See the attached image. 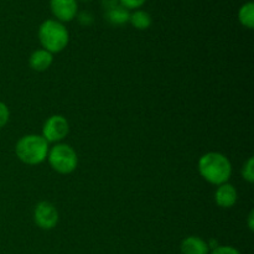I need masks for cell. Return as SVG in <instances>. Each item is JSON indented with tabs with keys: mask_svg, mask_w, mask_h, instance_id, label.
Wrapping results in <instances>:
<instances>
[{
	"mask_svg": "<svg viewBox=\"0 0 254 254\" xmlns=\"http://www.w3.org/2000/svg\"><path fill=\"white\" fill-rule=\"evenodd\" d=\"M198 171L206 181L220 186L231 178L232 166L223 154L207 153L198 161Z\"/></svg>",
	"mask_w": 254,
	"mask_h": 254,
	"instance_id": "obj_1",
	"label": "cell"
},
{
	"mask_svg": "<svg viewBox=\"0 0 254 254\" xmlns=\"http://www.w3.org/2000/svg\"><path fill=\"white\" fill-rule=\"evenodd\" d=\"M39 40L44 50L51 54H57L67 46L69 35L62 22L55 19H49L40 25Z\"/></svg>",
	"mask_w": 254,
	"mask_h": 254,
	"instance_id": "obj_2",
	"label": "cell"
},
{
	"mask_svg": "<svg viewBox=\"0 0 254 254\" xmlns=\"http://www.w3.org/2000/svg\"><path fill=\"white\" fill-rule=\"evenodd\" d=\"M15 151L22 163L27 165H37L47 158L49 143L42 135H25L17 141Z\"/></svg>",
	"mask_w": 254,
	"mask_h": 254,
	"instance_id": "obj_3",
	"label": "cell"
},
{
	"mask_svg": "<svg viewBox=\"0 0 254 254\" xmlns=\"http://www.w3.org/2000/svg\"><path fill=\"white\" fill-rule=\"evenodd\" d=\"M49 163L55 171L60 174H69L77 168L78 158L73 149L67 144H57L47 154Z\"/></svg>",
	"mask_w": 254,
	"mask_h": 254,
	"instance_id": "obj_4",
	"label": "cell"
},
{
	"mask_svg": "<svg viewBox=\"0 0 254 254\" xmlns=\"http://www.w3.org/2000/svg\"><path fill=\"white\" fill-rule=\"evenodd\" d=\"M68 122L62 116H52L45 123L42 129V136L47 143H57L66 138L68 134Z\"/></svg>",
	"mask_w": 254,
	"mask_h": 254,
	"instance_id": "obj_5",
	"label": "cell"
},
{
	"mask_svg": "<svg viewBox=\"0 0 254 254\" xmlns=\"http://www.w3.org/2000/svg\"><path fill=\"white\" fill-rule=\"evenodd\" d=\"M34 220L42 230H51L59 222V212L51 202L42 201L35 207Z\"/></svg>",
	"mask_w": 254,
	"mask_h": 254,
	"instance_id": "obj_6",
	"label": "cell"
},
{
	"mask_svg": "<svg viewBox=\"0 0 254 254\" xmlns=\"http://www.w3.org/2000/svg\"><path fill=\"white\" fill-rule=\"evenodd\" d=\"M50 9L60 22L72 21L78 14V2L77 0H50Z\"/></svg>",
	"mask_w": 254,
	"mask_h": 254,
	"instance_id": "obj_7",
	"label": "cell"
},
{
	"mask_svg": "<svg viewBox=\"0 0 254 254\" xmlns=\"http://www.w3.org/2000/svg\"><path fill=\"white\" fill-rule=\"evenodd\" d=\"M215 200L220 207L230 208L237 202V190L230 184H222L218 186L215 193Z\"/></svg>",
	"mask_w": 254,
	"mask_h": 254,
	"instance_id": "obj_8",
	"label": "cell"
},
{
	"mask_svg": "<svg viewBox=\"0 0 254 254\" xmlns=\"http://www.w3.org/2000/svg\"><path fill=\"white\" fill-rule=\"evenodd\" d=\"M30 67L34 71H46L52 64V54L46 50H36L31 54L29 59Z\"/></svg>",
	"mask_w": 254,
	"mask_h": 254,
	"instance_id": "obj_9",
	"label": "cell"
},
{
	"mask_svg": "<svg viewBox=\"0 0 254 254\" xmlns=\"http://www.w3.org/2000/svg\"><path fill=\"white\" fill-rule=\"evenodd\" d=\"M208 250L210 247L205 241L193 236L185 238L181 243L183 254H208Z\"/></svg>",
	"mask_w": 254,
	"mask_h": 254,
	"instance_id": "obj_10",
	"label": "cell"
},
{
	"mask_svg": "<svg viewBox=\"0 0 254 254\" xmlns=\"http://www.w3.org/2000/svg\"><path fill=\"white\" fill-rule=\"evenodd\" d=\"M129 16H130V11L119 4L104 11L106 20L114 26H122V25L129 22Z\"/></svg>",
	"mask_w": 254,
	"mask_h": 254,
	"instance_id": "obj_11",
	"label": "cell"
},
{
	"mask_svg": "<svg viewBox=\"0 0 254 254\" xmlns=\"http://www.w3.org/2000/svg\"><path fill=\"white\" fill-rule=\"evenodd\" d=\"M151 16L149 12L144 10H135L134 12H130L129 16V22L138 30H146L151 25Z\"/></svg>",
	"mask_w": 254,
	"mask_h": 254,
	"instance_id": "obj_12",
	"label": "cell"
},
{
	"mask_svg": "<svg viewBox=\"0 0 254 254\" xmlns=\"http://www.w3.org/2000/svg\"><path fill=\"white\" fill-rule=\"evenodd\" d=\"M238 20L247 29L254 27V2L247 1L238 10Z\"/></svg>",
	"mask_w": 254,
	"mask_h": 254,
	"instance_id": "obj_13",
	"label": "cell"
},
{
	"mask_svg": "<svg viewBox=\"0 0 254 254\" xmlns=\"http://www.w3.org/2000/svg\"><path fill=\"white\" fill-rule=\"evenodd\" d=\"M242 175L245 180H247L248 183L252 184L254 181V161L253 158L248 159L247 163L245 164L243 166V170H242Z\"/></svg>",
	"mask_w": 254,
	"mask_h": 254,
	"instance_id": "obj_14",
	"label": "cell"
},
{
	"mask_svg": "<svg viewBox=\"0 0 254 254\" xmlns=\"http://www.w3.org/2000/svg\"><path fill=\"white\" fill-rule=\"evenodd\" d=\"M119 5L128 10H138L145 4L146 0H118Z\"/></svg>",
	"mask_w": 254,
	"mask_h": 254,
	"instance_id": "obj_15",
	"label": "cell"
},
{
	"mask_svg": "<svg viewBox=\"0 0 254 254\" xmlns=\"http://www.w3.org/2000/svg\"><path fill=\"white\" fill-rule=\"evenodd\" d=\"M77 20L81 25L83 26H89V25L93 24V15L91 14L89 11H82L77 14Z\"/></svg>",
	"mask_w": 254,
	"mask_h": 254,
	"instance_id": "obj_16",
	"label": "cell"
},
{
	"mask_svg": "<svg viewBox=\"0 0 254 254\" xmlns=\"http://www.w3.org/2000/svg\"><path fill=\"white\" fill-rule=\"evenodd\" d=\"M9 117H10L9 108H7L6 104L0 102V128H2V127L9 122Z\"/></svg>",
	"mask_w": 254,
	"mask_h": 254,
	"instance_id": "obj_17",
	"label": "cell"
},
{
	"mask_svg": "<svg viewBox=\"0 0 254 254\" xmlns=\"http://www.w3.org/2000/svg\"><path fill=\"white\" fill-rule=\"evenodd\" d=\"M211 254H241V253L238 252L237 250H235V248L226 246V247H216Z\"/></svg>",
	"mask_w": 254,
	"mask_h": 254,
	"instance_id": "obj_18",
	"label": "cell"
},
{
	"mask_svg": "<svg viewBox=\"0 0 254 254\" xmlns=\"http://www.w3.org/2000/svg\"><path fill=\"white\" fill-rule=\"evenodd\" d=\"M118 4H119L118 0H102V6H103L104 11H106V10L112 9V7L117 6Z\"/></svg>",
	"mask_w": 254,
	"mask_h": 254,
	"instance_id": "obj_19",
	"label": "cell"
},
{
	"mask_svg": "<svg viewBox=\"0 0 254 254\" xmlns=\"http://www.w3.org/2000/svg\"><path fill=\"white\" fill-rule=\"evenodd\" d=\"M253 216H254V212L253 211H251V213H250V216H248V226H250V230L251 231H253V227H254V225H253Z\"/></svg>",
	"mask_w": 254,
	"mask_h": 254,
	"instance_id": "obj_20",
	"label": "cell"
},
{
	"mask_svg": "<svg viewBox=\"0 0 254 254\" xmlns=\"http://www.w3.org/2000/svg\"><path fill=\"white\" fill-rule=\"evenodd\" d=\"M81 1H83V2H88V1H92V0H81Z\"/></svg>",
	"mask_w": 254,
	"mask_h": 254,
	"instance_id": "obj_21",
	"label": "cell"
}]
</instances>
